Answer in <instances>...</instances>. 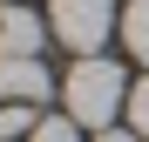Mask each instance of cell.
<instances>
[{
    "label": "cell",
    "instance_id": "cell-10",
    "mask_svg": "<svg viewBox=\"0 0 149 142\" xmlns=\"http://www.w3.org/2000/svg\"><path fill=\"white\" fill-rule=\"evenodd\" d=\"M0 142H7V135H0Z\"/></svg>",
    "mask_w": 149,
    "mask_h": 142
},
{
    "label": "cell",
    "instance_id": "cell-5",
    "mask_svg": "<svg viewBox=\"0 0 149 142\" xmlns=\"http://www.w3.org/2000/svg\"><path fill=\"white\" fill-rule=\"evenodd\" d=\"M122 41H129V54L149 68V0H136V7L122 14Z\"/></svg>",
    "mask_w": 149,
    "mask_h": 142
},
{
    "label": "cell",
    "instance_id": "cell-8",
    "mask_svg": "<svg viewBox=\"0 0 149 142\" xmlns=\"http://www.w3.org/2000/svg\"><path fill=\"white\" fill-rule=\"evenodd\" d=\"M129 129H136V135L149 142V75H142V81L129 88Z\"/></svg>",
    "mask_w": 149,
    "mask_h": 142
},
{
    "label": "cell",
    "instance_id": "cell-3",
    "mask_svg": "<svg viewBox=\"0 0 149 142\" xmlns=\"http://www.w3.org/2000/svg\"><path fill=\"white\" fill-rule=\"evenodd\" d=\"M54 41V27H47V14L34 7H0V54H14V61H41V47Z\"/></svg>",
    "mask_w": 149,
    "mask_h": 142
},
{
    "label": "cell",
    "instance_id": "cell-6",
    "mask_svg": "<svg viewBox=\"0 0 149 142\" xmlns=\"http://www.w3.org/2000/svg\"><path fill=\"white\" fill-rule=\"evenodd\" d=\"M34 122H41V115H34V102H0V135H7V142L34 135Z\"/></svg>",
    "mask_w": 149,
    "mask_h": 142
},
{
    "label": "cell",
    "instance_id": "cell-4",
    "mask_svg": "<svg viewBox=\"0 0 149 142\" xmlns=\"http://www.w3.org/2000/svg\"><path fill=\"white\" fill-rule=\"evenodd\" d=\"M54 95V81H47V68L41 61H14V54H0V102H47Z\"/></svg>",
    "mask_w": 149,
    "mask_h": 142
},
{
    "label": "cell",
    "instance_id": "cell-1",
    "mask_svg": "<svg viewBox=\"0 0 149 142\" xmlns=\"http://www.w3.org/2000/svg\"><path fill=\"white\" fill-rule=\"evenodd\" d=\"M129 88H136V81L122 75L109 54H81V61L68 68V81H61V108H68L81 129L102 135V129L115 122V108H129Z\"/></svg>",
    "mask_w": 149,
    "mask_h": 142
},
{
    "label": "cell",
    "instance_id": "cell-2",
    "mask_svg": "<svg viewBox=\"0 0 149 142\" xmlns=\"http://www.w3.org/2000/svg\"><path fill=\"white\" fill-rule=\"evenodd\" d=\"M47 27H54V41L74 61L81 54H102V41L115 27V0H47Z\"/></svg>",
    "mask_w": 149,
    "mask_h": 142
},
{
    "label": "cell",
    "instance_id": "cell-9",
    "mask_svg": "<svg viewBox=\"0 0 149 142\" xmlns=\"http://www.w3.org/2000/svg\"><path fill=\"white\" fill-rule=\"evenodd\" d=\"M95 142H142V135H136V129H102Z\"/></svg>",
    "mask_w": 149,
    "mask_h": 142
},
{
    "label": "cell",
    "instance_id": "cell-7",
    "mask_svg": "<svg viewBox=\"0 0 149 142\" xmlns=\"http://www.w3.org/2000/svg\"><path fill=\"white\" fill-rule=\"evenodd\" d=\"M27 142H81V122H74V115L61 108V115H41V122H34V135Z\"/></svg>",
    "mask_w": 149,
    "mask_h": 142
}]
</instances>
